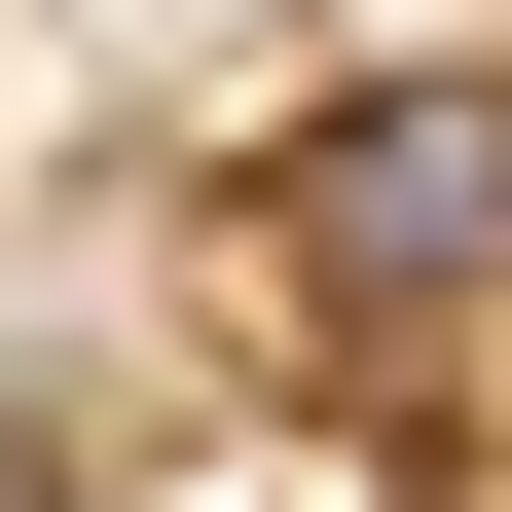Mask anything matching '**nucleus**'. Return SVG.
<instances>
[{"instance_id":"1","label":"nucleus","mask_w":512,"mask_h":512,"mask_svg":"<svg viewBox=\"0 0 512 512\" xmlns=\"http://www.w3.org/2000/svg\"><path fill=\"white\" fill-rule=\"evenodd\" d=\"M256 256H293L330 330H476V293H512V110H476V74H403V110H330V147L256 183Z\"/></svg>"}]
</instances>
